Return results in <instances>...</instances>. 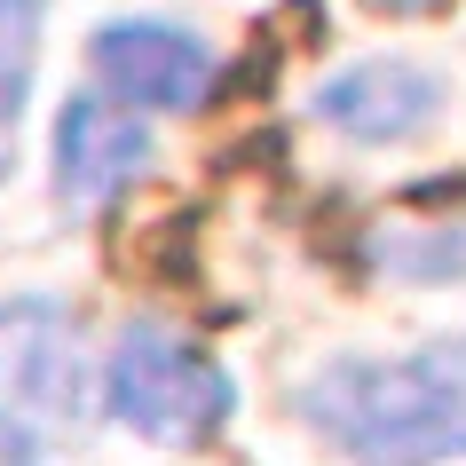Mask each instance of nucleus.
<instances>
[{
    "mask_svg": "<svg viewBox=\"0 0 466 466\" xmlns=\"http://www.w3.org/2000/svg\"><path fill=\"white\" fill-rule=\"evenodd\" d=\"M300 419L356 466H442L466 451V340L371 364L340 356L300 388Z\"/></svg>",
    "mask_w": 466,
    "mask_h": 466,
    "instance_id": "f257e3e1",
    "label": "nucleus"
},
{
    "mask_svg": "<svg viewBox=\"0 0 466 466\" xmlns=\"http://www.w3.org/2000/svg\"><path fill=\"white\" fill-rule=\"evenodd\" d=\"M103 395H111V419L135 427L150 442H174V451H190V442H214L238 388H229V371L206 356V348L174 340L158 324H135L103 371Z\"/></svg>",
    "mask_w": 466,
    "mask_h": 466,
    "instance_id": "f03ea898",
    "label": "nucleus"
},
{
    "mask_svg": "<svg viewBox=\"0 0 466 466\" xmlns=\"http://www.w3.org/2000/svg\"><path fill=\"white\" fill-rule=\"evenodd\" d=\"M0 411L72 427L87 411V332L56 300H0Z\"/></svg>",
    "mask_w": 466,
    "mask_h": 466,
    "instance_id": "7ed1b4c3",
    "label": "nucleus"
},
{
    "mask_svg": "<svg viewBox=\"0 0 466 466\" xmlns=\"http://www.w3.org/2000/svg\"><path fill=\"white\" fill-rule=\"evenodd\" d=\"M87 56H96L103 87L127 96V103H143V111H198L206 87H214V56L182 25H135V16H119V25L96 32Z\"/></svg>",
    "mask_w": 466,
    "mask_h": 466,
    "instance_id": "20e7f679",
    "label": "nucleus"
},
{
    "mask_svg": "<svg viewBox=\"0 0 466 466\" xmlns=\"http://www.w3.org/2000/svg\"><path fill=\"white\" fill-rule=\"evenodd\" d=\"M143 167H150V127L127 103H103V96L64 103V119H56V198L64 206H103Z\"/></svg>",
    "mask_w": 466,
    "mask_h": 466,
    "instance_id": "39448f33",
    "label": "nucleus"
},
{
    "mask_svg": "<svg viewBox=\"0 0 466 466\" xmlns=\"http://www.w3.org/2000/svg\"><path fill=\"white\" fill-rule=\"evenodd\" d=\"M317 111L340 127L348 143H411L427 135L442 111V79L403 64V56H371L356 72H340L332 87L317 96Z\"/></svg>",
    "mask_w": 466,
    "mask_h": 466,
    "instance_id": "423d86ee",
    "label": "nucleus"
},
{
    "mask_svg": "<svg viewBox=\"0 0 466 466\" xmlns=\"http://www.w3.org/2000/svg\"><path fill=\"white\" fill-rule=\"evenodd\" d=\"M40 16H48V0H0V174L16 158L25 96H32V72H40Z\"/></svg>",
    "mask_w": 466,
    "mask_h": 466,
    "instance_id": "0eeeda50",
    "label": "nucleus"
},
{
    "mask_svg": "<svg viewBox=\"0 0 466 466\" xmlns=\"http://www.w3.org/2000/svg\"><path fill=\"white\" fill-rule=\"evenodd\" d=\"M0 466H40V442H32L16 419H0Z\"/></svg>",
    "mask_w": 466,
    "mask_h": 466,
    "instance_id": "6e6552de",
    "label": "nucleus"
},
{
    "mask_svg": "<svg viewBox=\"0 0 466 466\" xmlns=\"http://www.w3.org/2000/svg\"><path fill=\"white\" fill-rule=\"evenodd\" d=\"M364 8H380V16H442L451 0H364Z\"/></svg>",
    "mask_w": 466,
    "mask_h": 466,
    "instance_id": "1a4fd4ad",
    "label": "nucleus"
}]
</instances>
